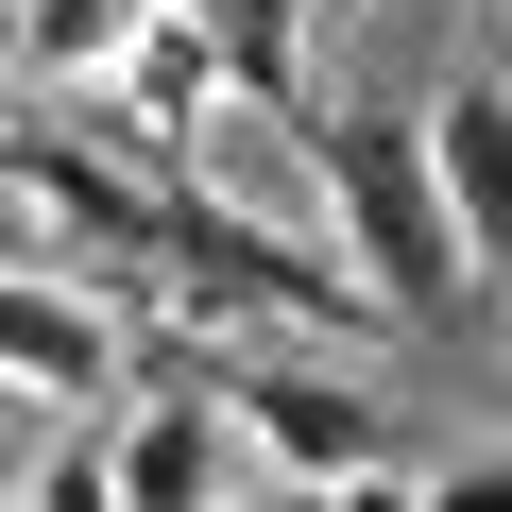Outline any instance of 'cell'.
Segmentation results:
<instances>
[{"mask_svg":"<svg viewBox=\"0 0 512 512\" xmlns=\"http://www.w3.org/2000/svg\"><path fill=\"white\" fill-rule=\"evenodd\" d=\"M308 188H325V239H342V291L359 308H461L478 291V256L444 222V171L410 120H325L308 137Z\"/></svg>","mask_w":512,"mask_h":512,"instance_id":"obj_1","label":"cell"},{"mask_svg":"<svg viewBox=\"0 0 512 512\" xmlns=\"http://www.w3.org/2000/svg\"><path fill=\"white\" fill-rule=\"evenodd\" d=\"M103 461H120V512H239V410H222V376H137L120 410H103Z\"/></svg>","mask_w":512,"mask_h":512,"instance_id":"obj_2","label":"cell"},{"mask_svg":"<svg viewBox=\"0 0 512 512\" xmlns=\"http://www.w3.org/2000/svg\"><path fill=\"white\" fill-rule=\"evenodd\" d=\"M222 410H239V444H256V461H274V478H308V495H342V478H393V427H376V393H342V376L239 359V376H222Z\"/></svg>","mask_w":512,"mask_h":512,"instance_id":"obj_3","label":"cell"},{"mask_svg":"<svg viewBox=\"0 0 512 512\" xmlns=\"http://www.w3.org/2000/svg\"><path fill=\"white\" fill-rule=\"evenodd\" d=\"M0 393L103 410V393H120V308H103L86 274H0Z\"/></svg>","mask_w":512,"mask_h":512,"instance_id":"obj_4","label":"cell"},{"mask_svg":"<svg viewBox=\"0 0 512 512\" xmlns=\"http://www.w3.org/2000/svg\"><path fill=\"white\" fill-rule=\"evenodd\" d=\"M427 171H444V222H461V256L478 274H512V69H461L427 120Z\"/></svg>","mask_w":512,"mask_h":512,"instance_id":"obj_5","label":"cell"},{"mask_svg":"<svg viewBox=\"0 0 512 512\" xmlns=\"http://www.w3.org/2000/svg\"><path fill=\"white\" fill-rule=\"evenodd\" d=\"M171 18L205 35V69H222V103H308V0H171Z\"/></svg>","mask_w":512,"mask_h":512,"instance_id":"obj_6","label":"cell"},{"mask_svg":"<svg viewBox=\"0 0 512 512\" xmlns=\"http://www.w3.org/2000/svg\"><path fill=\"white\" fill-rule=\"evenodd\" d=\"M154 35H171V0H35V18L0 35V52H18L35 86H120Z\"/></svg>","mask_w":512,"mask_h":512,"instance_id":"obj_7","label":"cell"},{"mask_svg":"<svg viewBox=\"0 0 512 512\" xmlns=\"http://www.w3.org/2000/svg\"><path fill=\"white\" fill-rule=\"evenodd\" d=\"M18 512H120V461H103V427H86V444H52V461L18 478Z\"/></svg>","mask_w":512,"mask_h":512,"instance_id":"obj_8","label":"cell"},{"mask_svg":"<svg viewBox=\"0 0 512 512\" xmlns=\"http://www.w3.org/2000/svg\"><path fill=\"white\" fill-rule=\"evenodd\" d=\"M427 512H512V461H444V478H427Z\"/></svg>","mask_w":512,"mask_h":512,"instance_id":"obj_9","label":"cell"},{"mask_svg":"<svg viewBox=\"0 0 512 512\" xmlns=\"http://www.w3.org/2000/svg\"><path fill=\"white\" fill-rule=\"evenodd\" d=\"M291 512H427V478H342V495H291Z\"/></svg>","mask_w":512,"mask_h":512,"instance_id":"obj_10","label":"cell"},{"mask_svg":"<svg viewBox=\"0 0 512 512\" xmlns=\"http://www.w3.org/2000/svg\"><path fill=\"white\" fill-rule=\"evenodd\" d=\"M342 18H376V0H308V35H342Z\"/></svg>","mask_w":512,"mask_h":512,"instance_id":"obj_11","label":"cell"},{"mask_svg":"<svg viewBox=\"0 0 512 512\" xmlns=\"http://www.w3.org/2000/svg\"><path fill=\"white\" fill-rule=\"evenodd\" d=\"M18 18H35V0H0V35H18Z\"/></svg>","mask_w":512,"mask_h":512,"instance_id":"obj_12","label":"cell"},{"mask_svg":"<svg viewBox=\"0 0 512 512\" xmlns=\"http://www.w3.org/2000/svg\"><path fill=\"white\" fill-rule=\"evenodd\" d=\"M0 512H18V478H0Z\"/></svg>","mask_w":512,"mask_h":512,"instance_id":"obj_13","label":"cell"}]
</instances>
